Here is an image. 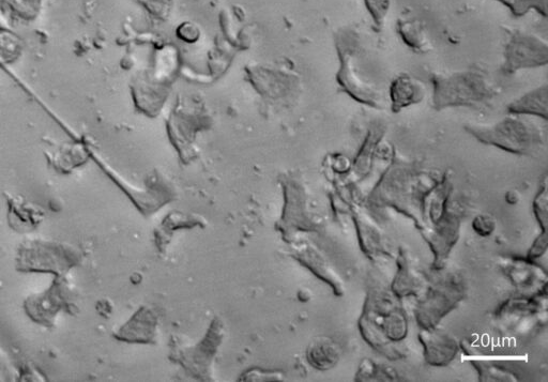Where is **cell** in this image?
Returning <instances> with one entry per match:
<instances>
[{
  "label": "cell",
  "instance_id": "cell-5",
  "mask_svg": "<svg viewBox=\"0 0 548 382\" xmlns=\"http://www.w3.org/2000/svg\"><path fill=\"white\" fill-rule=\"evenodd\" d=\"M339 58L337 82L343 93L359 104L382 110L385 98L382 90L368 78L365 54L358 36L342 33L336 40Z\"/></svg>",
  "mask_w": 548,
  "mask_h": 382
},
{
  "label": "cell",
  "instance_id": "cell-21",
  "mask_svg": "<svg viewBox=\"0 0 548 382\" xmlns=\"http://www.w3.org/2000/svg\"><path fill=\"white\" fill-rule=\"evenodd\" d=\"M157 328L158 316L155 311L141 308L114 336L118 341L130 344H151L156 342Z\"/></svg>",
  "mask_w": 548,
  "mask_h": 382
},
{
  "label": "cell",
  "instance_id": "cell-10",
  "mask_svg": "<svg viewBox=\"0 0 548 382\" xmlns=\"http://www.w3.org/2000/svg\"><path fill=\"white\" fill-rule=\"evenodd\" d=\"M24 309L34 323L50 328L55 326L60 313H72L75 309L73 290L66 277H55L52 285L43 293L29 296L24 302Z\"/></svg>",
  "mask_w": 548,
  "mask_h": 382
},
{
  "label": "cell",
  "instance_id": "cell-16",
  "mask_svg": "<svg viewBox=\"0 0 548 382\" xmlns=\"http://www.w3.org/2000/svg\"><path fill=\"white\" fill-rule=\"evenodd\" d=\"M292 251L296 261L306 267L317 279L327 284L334 295L344 296V280L314 244L307 240L298 241L293 244Z\"/></svg>",
  "mask_w": 548,
  "mask_h": 382
},
{
  "label": "cell",
  "instance_id": "cell-30",
  "mask_svg": "<svg viewBox=\"0 0 548 382\" xmlns=\"http://www.w3.org/2000/svg\"><path fill=\"white\" fill-rule=\"evenodd\" d=\"M532 213L538 222L541 231L548 227V178L545 175L540 183L539 190L532 202Z\"/></svg>",
  "mask_w": 548,
  "mask_h": 382
},
{
  "label": "cell",
  "instance_id": "cell-25",
  "mask_svg": "<svg viewBox=\"0 0 548 382\" xmlns=\"http://www.w3.org/2000/svg\"><path fill=\"white\" fill-rule=\"evenodd\" d=\"M342 351L330 338H316L307 349V360L317 371H329L340 362Z\"/></svg>",
  "mask_w": 548,
  "mask_h": 382
},
{
  "label": "cell",
  "instance_id": "cell-24",
  "mask_svg": "<svg viewBox=\"0 0 548 382\" xmlns=\"http://www.w3.org/2000/svg\"><path fill=\"white\" fill-rule=\"evenodd\" d=\"M206 222L203 218L194 215H188L184 212H172L167 216L155 232L157 248L164 252L169 246L174 233L179 229L204 227Z\"/></svg>",
  "mask_w": 548,
  "mask_h": 382
},
{
  "label": "cell",
  "instance_id": "cell-6",
  "mask_svg": "<svg viewBox=\"0 0 548 382\" xmlns=\"http://www.w3.org/2000/svg\"><path fill=\"white\" fill-rule=\"evenodd\" d=\"M429 284L418 298L414 310L420 329H436L466 297V284L460 274L446 268L433 270L428 275Z\"/></svg>",
  "mask_w": 548,
  "mask_h": 382
},
{
  "label": "cell",
  "instance_id": "cell-15",
  "mask_svg": "<svg viewBox=\"0 0 548 382\" xmlns=\"http://www.w3.org/2000/svg\"><path fill=\"white\" fill-rule=\"evenodd\" d=\"M89 156L93 157L97 164L102 168L104 173L108 175L116 183L118 187L123 189L131 198L134 205L140 209L144 216H151L158 209L169 203L172 198V193L169 187L163 183H157L154 188L148 191H137L121 178L113 168L106 163L96 150L88 146Z\"/></svg>",
  "mask_w": 548,
  "mask_h": 382
},
{
  "label": "cell",
  "instance_id": "cell-32",
  "mask_svg": "<svg viewBox=\"0 0 548 382\" xmlns=\"http://www.w3.org/2000/svg\"><path fill=\"white\" fill-rule=\"evenodd\" d=\"M471 227H473V231L476 235L482 238L491 237L497 228V222L496 220L491 216L487 215V213H480V215H477L473 223H471Z\"/></svg>",
  "mask_w": 548,
  "mask_h": 382
},
{
  "label": "cell",
  "instance_id": "cell-26",
  "mask_svg": "<svg viewBox=\"0 0 548 382\" xmlns=\"http://www.w3.org/2000/svg\"><path fill=\"white\" fill-rule=\"evenodd\" d=\"M355 381L358 382H398L405 381L398 371L391 366L378 363L373 359H363L355 374Z\"/></svg>",
  "mask_w": 548,
  "mask_h": 382
},
{
  "label": "cell",
  "instance_id": "cell-28",
  "mask_svg": "<svg viewBox=\"0 0 548 382\" xmlns=\"http://www.w3.org/2000/svg\"><path fill=\"white\" fill-rule=\"evenodd\" d=\"M471 364H473L481 382H516L520 380L514 372L494 362L475 360Z\"/></svg>",
  "mask_w": 548,
  "mask_h": 382
},
{
  "label": "cell",
  "instance_id": "cell-29",
  "mask_svg": "<svg viewBox=\"0 0 548 382\" xmlns=\"http://www.w3.org/2000/svg\"><path fill=\"white\" fill-rule=\"evenodd\" d=\"M400 34L409 49L420 54L429 53L430 42L418 25L404 23L400 26Z\"/></svg>",
  "mask_w": 548,
  "mask_h": 382
},
{
  "label": "cell",
  "instance_id": "cell-9",
  "mask_svg": "<svg viewBox=\"0 0 548 382\" xmlns=\"http://www.w3.org/2000/svg\"><path fill=\"white\" fill-rule=\"evenodd\" d=\"M463 208L460 203L451 201L443 218L433 226L420 231L433 254V270L446 268L448 259L459 242L463 223Z\"/></svg>",
  "mask_w": 548,
  "mask_h": 382
},
{
  "label": "cell",
  "instance_id": "cell-35",
  "mask_svg": "<svg viewBox=\"0 0 548 382\" xmlns=\"http://www.w3.org/2000/svg\"><path fill=\"white\" fill-rule=\"evenodd\" d=\"M330 168L331 171L342 180L347 176L350 168H352V160L344 155L333 156L330 161Z\"/></svg>",
  "mask_w": 548,
  "mask_h": 382
},
{
  "label": "cell",
  "instance_id": "cell-14",
  "mask_svg": "<svg viewBox=\"0 0 548 382\" xmlns=\"http://www.w3.org/2000/svg\"><path fill=\"white\" fill-rule=\"evenodd\" d=\"M499 268L520 294L536 295L547 290L546 270L526 256L501 257Z\"/></svg>",
  "mask_w": 548,
  "mask_h": 382
},
{
  "label": "cell",
  "instance_id": "cell-18",
  "mask_svg": "<svg viewBox=\"0 0 548 382\" xmlns=\"http://www.w3.org/2000/svg\"><path fill=\"white\" fill-rule=\"evenodd\" d=\"M418 339L423 349L424 361L432 368H447L458 358L461 351L460 342L453 335L440 331L438 328L421 329Z\"/></svg>",
  "mask_w": 548,
  "mask_h": 382
},
{
  "label": "cell",
  "instance_id": "cell-2",
  "mask_svg": "<svg viewBox=\"0 0 548 382\" xmlns=\"http://www.w3.org/2000/svg\"><path fill=\"white\" fill-rule=\"evenodd\" d=\"M441 175L422 164L393 158L365 196V206L393 209L413 220L421 231L425 198Z\"/></svg>",
  "mask_w": 548,
  "mask_h": 382
},
{
  "label": "cell",
  "instance_id": "cell-23",
  "mask_svg": "<svg viewBox=\"0 0 548 382\" xmlns=\"http://www.w3.org/2000/svg\"><path fill=\"white\" fill-rule=\"evenodd\" d=\"M510 115L539 118L547 121L548 117V87L546 84L527 91L514 99L507 106Z\"/></svg>",
  "mask_w": 548,
  "mask_h": 382
},
{
  "label": "cell",
  "instance_id": "cell-36",
  "mask_svg": "<svg viewBox=\"0 0 548 382\" xmlns=\"http://www.w3.org/2000/svg\"><path fill=\"white\" fill-rule=\"evenodd\" d=\"M520 200H521V196L516 191H509L506 194V202L510 206H515L519 204Z\"/></svg>",
  "mask_w": 548,
  "mask_h": 382
},
{
  "label": "cell",
  "instance_id": "cell-7",
  "mask_svg": "<svg viewBox=\"0 0 548 382\" xmlns=\"http://www.w3.org/2000/svg\"><path fill=\"white\" fill-rule=\"evenodd\" d=\"M83 258L79 249L65 242L30 239L20 244L17 253V270L24 273H50L66 277Z\"/></svg>",
  "mask_w": 548,
  "mask_h": 382
},
{
  "label": "cell",
  "instance_id": "cell-3",
  "mask_svg": "<svg viewBox=\"0 0 548 382\" xmlns=\"http://www.w3.org/2000/svg\"><path fill=\"white\" fill-rule=\"evenodd\" d=\"M432 106L437 112L475 108L491 102L498 90L489 73L468 68L432 74Z\"/></svg>",
  "mask_w": 548,
  "mask_h": 382
},
{
  "label": "cell",
  "instance_id": "cell-22",
  "mask_svg": "<svg viewBox=\"0 0 548 382\" xmlns=\"http://www.w3.org/2000/svg\"><path fill=\"white\" fill-rule=\"evenodd\" d=\"M8 222L18 233L34 231L44 220L45 212L40 207L24 201L21 197H10Z\"/></svg>",
  "mask_w": 548,
  "mask_h": 382
},
{
  "label": "cell",
  "instance_id": "cell-12",
  "mask_svg": "<svg viewBox=\"0 0 548 382\" xmlns=\"http://www.w3.org/2000/svg\"><path fill=\"white\" fill-rule=\"evenodd\" d=\"M285 207L280 222L282 234L292 237L295 233L316 232L321 228L322 222L310 209L308 195L301 182L296 179L286 181Z\"/></svg>",
  "mask_w": 548,
  "mask_h": 382
},
{
  "label": "cell",
  "instance_id": "cell-17",
  "mask_svg": "<svg viewBox=\"0 0 548 382\" xmlns=\"http://www.w3.org/2000/svg\"><path fill=\"white\" fill-rule=\"evenodd\" d=\"M394 277L390 283L391 292L401 301L410 298H419L428 287V275L420 271L413 257L405 248H400L395 257Z\"/></svg>",
  "mask_w": 548,
  "mask_h": 382
},
{
  "label": "cell",
  "instance_id": "cell-20",
  "mask_svg": "<svg viewBox=\"0 0 548 382\" xmlns=\"http://www.w3.org/2000/svg\"><path fill=\"white\" fill-rule=\"evenodd\" d=\"M547 290L536 295L511 296L498 305L495 319L501 323H514L523 318L540 315L546 310Z\"/></svg>",
  "mask_w": 548,
  "mask_h": 382
},
{
  "label": "cell",
  "instance_id": "cell-33",
  "mask_svg": "<svg viewBox=\"0 0 548 382\" xmlns=\"http://www.w3.org/2000/svg\"><path fill=\"white\" fill-rule=\"evenodd\" d=\"M20 377V372L13 365L6 351L0 347V381H15Z\"/></svg>",
  "mask_w": 548,
  "mask_h": 382
},
{
  "label": "cell",
  "instance_id": "cell-19",
  "mask_svg": "<svg viewBox=\"0 0 548 382\" xmlns=\"http://www.w3.org/2000/svg\"><path fill=\"white\" fill-rule=\"evenodd\" d=\"M425 97V84L410 73H400L390 83L388 103L393 114H399L410 108H414Z\"/></svg>",
  "mask_w": 548,
  "mask_h": 382
},
{
  "label": "cell",
  "instance_id": "cell-27",
  "mask_svg": "<svg viewBox=\"0 0 548 382\" xmlns=\"http://www.w3.org/2000/svg\"><path fill=\"white\" fill-rule=\"evenodd\" d=\"M43 0H0V9L11 19L30 22L37 19Z\"/></svg>",
  "mask_w": 548,
  "mask_h": 382
},
{
  "label": "cell",
  "instance_id": "cell-4",
  "mask_svg": "<svg viewBox=\"0 0 548 382\" xmlns=\"http://www.w3.org/2000/svg\"><path fill=\"white\" fill-rule=\"evenodd\" d=\"M465 131L479 143L508 154L530 157L545 145V133L528 117L508 114L492 124H468Z\"/></svg>",
  "mask_w": 548,
  "mask_h": 382
},
{
  "label": "cell",
  "instance_id": "cell-34",
  "mask_svg": "<svg viewBox=\"0 0 548 382\" xmlns=\"http://www.w3.org/2000/svg\"><path fill=\"white\" fill-rule=\"evenodd\" d=\"M548 236L547 231H541L537 238L532 242L526 257L530 261L538 262L547 252Z\"/></svg>",
  "mask_w": 548,
  "mask_h": 382
},
{
  "label": "cell",
  "instance_id": "cell-13",
  "mask_svg": "<svg viewBox=\"0 0 548 382\" xmlns=\"http://www.w3.org/2000/svg\"><path fill=\"white\" fill-rule=\"evenodd\" d=\"M352 221L356 229L360 250L371 262L380 263L393 258L386 233L370 215L365 205L354 203Z\"/></svg>",
  "mask_w": 548,
  "mask_h": 382
},
{
  "label": "cell",
  "instance_id": "cell-1",
  "mask_svg": "<svg viewBox=\"0 0 548 382\" xmlns=\"http://www.w3.org/2000/svg\"><path fill=\"white\" fill-rule=\"evenodd\" d=\"M368 278L358 322L361 338L390 361L405 359L403 342L409 333V318L402 301L393 295L382 273L371 271Z\"/></svg>",
  "mask_w": 548,
  "mask_h": 382
},
{
  "label": "cell",
  "instance_id": "cell-31",
  "mask_svg": "<svg viewBox=\"0 0 548 382\" xmlns=\"http://www.w3.org/2000/svg\"><path fill=\"white\" fill-rule=\"evenodd\" d=\"M22 53V42L17 36L8 32H0V63L10 64Z\"/></svg>",
  "mask_w": 548,
  "mask_h": 382
},
{
  "label": "cell",
  "instance_id": "cell-11",
  "mask_svg": "<svg viewBox=\"0 0 548 382\" xmlns=\"http://www.w3.org/2000/svg\"><path fill=\"white\" fill-rule=\"evenodd\" d=\"M548 64L547 43L535 36L512 34L502 52L500 71L514 75L523 70L543 68Z\"/></svg>",
  "mask_w": 548,
  "mask_h": 382
},
{
  "label": "cell",
  "instance_id": "cell-8",
  "mask_svg": "<svg viewBox=\"0 0 548 382\" xmlns=\"http://www.w3.org/2000/svg\"><path fill=\"white\" fill-rule=\"evenodd\" d=\"M223 335L221 320L216 318L199 344L192 347L175 344L171 351V359L180 364L191 376L200 380H210L212 362L218 353Z\"/></svg>",
  "mask_w": 548,
  "mask_h": 382
}]
</instances>
